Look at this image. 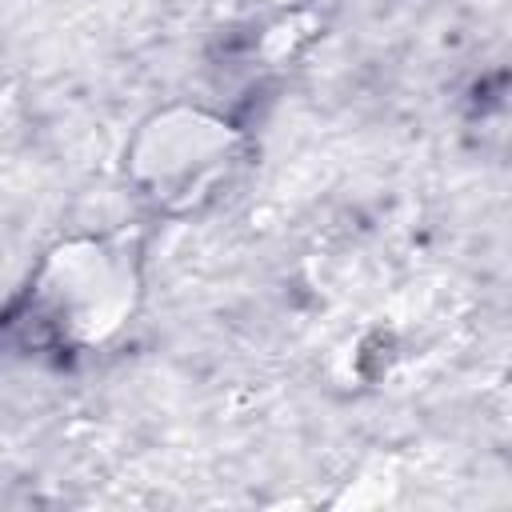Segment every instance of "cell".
Returning a JSON list of instances; mask_svg holds the SVG:
<instances>
[{"label":"cell","mask_w":512,"mask_h":512,"mask_svg":"<svg viewBox=\"0 0 512 512\" xmlns=\"http://www.w3.org/2000/svg\"><path fill=\"white\" fill-rule=\"evenodd\" d=\"M140 304V268L132 248L100 236L60 240L36 264L8 328L28 348L88 352L120 336Z\"/></svg>","instance_id":"cell-1"},{"label":"cell","mask_w":512,"mask_h":512,"mask_svg":"<svg viewBox=\"0 0 512 512\" xmlns=\"http://www.w3.org/2000/svg\"><path fill=\"white\" fill-rule=\"evenodd\" d=\"M240 164L244 136L236 124L188 104L148 116L124 152V168L136 192L168 216L208 208L232 184Z\"/></svg>","instance_id":"cell-2"}]
</instances>
